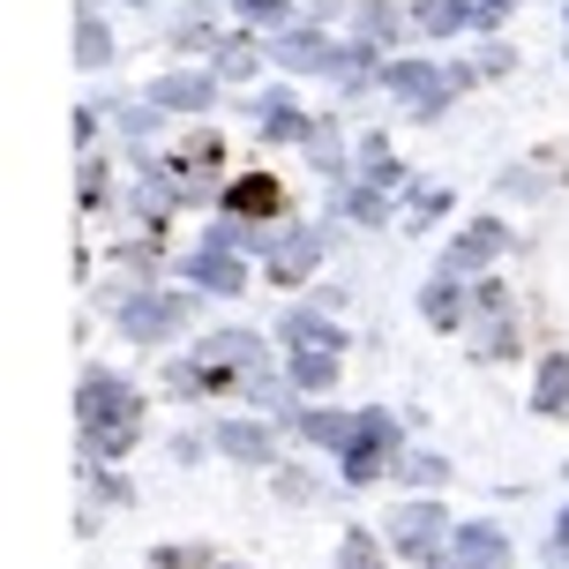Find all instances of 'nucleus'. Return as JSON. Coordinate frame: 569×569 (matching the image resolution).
Returning <instances> with one entry per match:
<instances>
[{
	"instance_id": "obj_3",
	"label": "nucleus",
	"mask_w": 569,
	"mask_h": 569,
	"mask_svg": "<svg viewBox=\"0 0 569 569\" xmlns=\"http://www.w3.org/2000/svg\"><path fill=\"white\" fill-rule=\"evenodd\" d=\"M240 8H248L256 23H270V16H278V0H240Z\"/></svg>"
},
{
	"instance_id": "obj_1",
	"label": "nucleus",
	"mask_w": 569,
	"mask_h": 569,
	"mask_svg": "<svg viewBox=\"0 0 569 569\" xmlns=\"http://www.w3.org/2000/svg\"><path fill=\"white\" fill-rule=\"evenodd\" d=\"M300 382H308V390H322V382H330V360H322V352H315V360H300Z\"/></svg>"
},
{
	"instance_id": "obj_2",
	"label": "nucleus",
	"mask_w": 569,
	"mask_h": 569,
	"mask_svg": "<svg viewBox=\"0 0 569 569\" xmlns=\"http://www.w3.org/2000/svg\"><path fill=\"white\" fill-rule=\"evenodd\" d=\"M465 547H472V562H495V547H502V540H495V532H465Z\"/></svg>"
}]
</instances>
